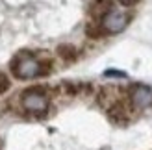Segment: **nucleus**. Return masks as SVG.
Returning a JSON list of instances; mask_svg holds the SVG:
<instances>
[{"label":"nucleus","mask_w":152,"mask_h":150,"mask_svg":"<svg viewBox=\"0 0 152 150\" xmlns=\"http://www.w3.org/2000/svg\"><path fill=\"white\" fill-rule=\"evenodd\" d=\"M43 67L45 65L34 54H30V52H22V54H19L11 61V71L20 80H32V78H37L41 74H45L47 71Z\"/></svg>","instance_id":"1"},{"label":"nucleus","mask_w":152,"mask_h":150,"mask_svg":"<svg viewBox=\"0 0 152 150\" xmlns=\"http://www.w3.org/2000/svg\"><path fill=\"white\" fill-rule=\"evenodd\" d=\"M20 104L22 108L30 113H45L48 109V95L41 87H30L20 95Z\"/></svg>","instance_id":"2"},{"label":"nucleus","mask_w":152,"mask_h":150,"mask_svg":"<svg viewBox=\"0 0 152 150\" xmlns=\"http://www.w3.org/2000/svg\"><path fill=\"white\" fill-rule=\"evenodd\" d=\"M128 20H130V17L124 11L115 9L111 6L100 19V32L102 33H119L128 26Z\"/></svg>","instance_id":"3"},{"label":"nucleus","mask_w":152,"mask_h":150,"mask_svg":"<svg viewBox=\"0 0 152 150\" xmlns=\"http://www.w3.org/2000/svg\"><path fill=\"white\" fill-rule=\"evenodd\" d=\"M130 102L134 104V108L137 109H147L152 108V87L135 84L130 89Z\"/></svg>","instance_id":"4"},{"label":"nucleus","mask_w":152,"mask_h":150,"mask_svg":"<svg viewBox=\"0 0 152 150\" xmlns=\"http://www.w3.org/2000/svg\"><path fill=\"white\" fill-rule=\"evenodd\" d=\"M58 52H59V56H61L63 59H67V61H71V59L76 58V52H74V48L71 47V44H61V47L58 48Z\"/></svg>","instance_id":"5"},{"label":"nucleus","mask_w":152,"mask_h":150,"mask_svg":"<svg viewBox=\"0 0 152 150\" xmlns=\"http://www.w3.org/2000/svg\"><path fill=\"white\" fill-rule=\"evenodd\" d=\"M10 89V78L4 72H0V93H6Z\"/></svg>","instance_id":"6"},{"label":"nucleus","mask_w":152,"mask_h":150,"mask_svg":"<svg viewBox=\"0 0 152 150\" xmlns=\"http://www.w3.org/2000/svg\"><path fill=\"white\" fill-rule=\"evenodd\" d=\"M106 76H119V78H124L126 74H124V72H119V71H106Z\"/></svg>","instance_id":"7"},{"label":"nucleus","mask_w":152,"mask_h":150,"mask_svg":"<svg viewBox=\"0 0 152 150\" xmlns=\"http://www.w3.org/2000/svg\"><path fill=\"white\" fill-rule=\"evenodd\" d=\"M119 2L123 4V6H134V4H137L139 0H119Z\"/></svg>","instance_id":"8"}]
</instances>
